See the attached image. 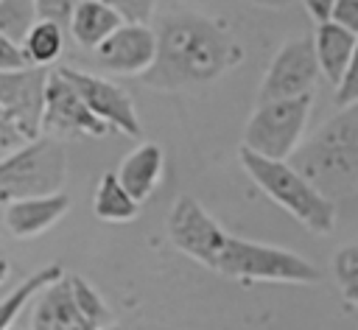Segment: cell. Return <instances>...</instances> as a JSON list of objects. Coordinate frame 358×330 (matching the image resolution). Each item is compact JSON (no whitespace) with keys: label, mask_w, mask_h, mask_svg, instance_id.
I'll return each instance as SVG.
<instances>
[{"label":"cell","mask_w":358,"mask_h":330,"mask_svg":"<svg viewBox=\"0 0 358 330\" xmlns=\"http://www.w3.org/2000/svg\"><path fill=\"white\" fill-rule=\"evenodd\" d=\"M213 271L229 277V280H243V282H294V285H308L319 280V268L305 260L296 252L246 241L227 235Z\"/></svg>","instance_id":"5"},{"label":"cell","mask_w":358,"mask_h":330,"mask_svg":"<svg viewBox=\"0 0 358 330\" xmlns=\"http://www.w3.org/2000/svg\"><path fill=\"white\" fill-rule=\"evenodd\" d=\"M101 330H123V327H120V324H115V322H112V324H106V327H101Z\"/></svg>","instance_id":"32"},{"label":"cell","mask_w":358,"mask_h":330,"mask_svg":"<svg viewBox=\"0 0 358 330\" xmlns=\"http://www.w3.org/2000/svg\"><path fill=\"white\" fill-rule=\"evenodd\" d=\"M70 210L67 193H53V196H39V199H17L6 201L3 207V227L14 238H36L48 232L53 224L64 218Z\"/></svg>","instance_id":"13"},{"label":"cell","mask_w":358,"mask_h":330,"mask_svg":"<svg viewBox=\"0 0 358 330\" xmlns=\"http://www.w3.org/2000/svg\"><path fill=\"white\" fill-rule=\"evenodd\" d=\"M162 168H165V154L159 143H140L131 154L123 157L120 168H117V179L126 187V193L140 204L145 201L154 187L162 179Z\"/></svg>","instance_id":"15"},{"label":"cell","mask_w":358,"mask_h":330,"mask_svg":"<svg viewBox=\"0 0 358 330\" xmlns=\"http://www.w3.org/2000/svg\"><path fill=\"white\" fill-rule=\"evenodd\" d=\"M103 3L112 6L123 17V22H145V25L157 6V0H103Z\"/></svg>","instance_id":"25"},{"label":"cell","mask_w":358,"mask_h":330,"mask_svg":"<svg viewBox=\"0 0 358 330\" xmlns=\"http://www.w3.org/2000/svg\"><path fill=\"white\" fill-rule=\"evenodd\" d=\"M78 0H36V17L45 22H56L59 28H70V17Z\"/></svg>","instance_id":"24"},{"label":"cell","mask_w":358,"mask_h":330,"mask_svg":"<svg viewBox=\"0 0 358 330\" xmlns=\"http://www.w3.org/2000/svg\"><path fill=\"white\" fill-rule=\"evenodd\" d=\"M109 131L106 123H101L81 95L73 89V84L56 70L48 76L45 89V112H42V134L53 140H73V137H103Z\"/></svg>","instance_id":"10"},{"label":"cell","mask_w":358,"mask_h":330,"mask_svg":"<svg viewBox=\"0 0 358 330\" xmlns=\"http://www.w3.org/2000/svg\"><path fill=\"white\" fill-rule=\"evenodd\" d=\"M333 280L347 305L358 308V243H347L333 254Z\"/></svg>","instance_id":"22"},{"label":"cell","mask_w":358,"mask_h":330,"mask_svg":"<svg viewBox=\"0 0 358 330\" xmlns=\"http://www.w3.org/2000/svg\"><path fill=\"white\" fill-rule=\"evenodd\" d=\"M313 95L257 103L243 126V148L266 159H291L305 140Z\"/></svg>","instance_id":"6"},{"label":"cell","mask_w":358,"mask_h":330,"mask_svg":"<svg viewBox=\"0 0 358 330\" xmlns=\"http://www.w3.org/2000/svg\"><path fill=\"white\" fill-rule=\"evenodd\" d=\"M238 162L249 173V179L277 201L291 218H296L305 229L316 235H327L336 227V201L322 196L288 159H266L252 154L249 148H238Z\"/></svg>","instance_id":"3"},{"label":"cell","mask_w":358,"mask_h":330,"mask_svg":"<svg viewBox=\"0 0 358 330\" xmlns=\"http://www.w3.org/2000/svg\"><path fill=\"white\" fill-rule=\"evenodd\" d=\"M333 101H336V106H347V103L358 101V42H355V53H352V62L347 67V76L333 89Z\"/></svg>","instance_id":"26"},{"label":"cell","mask_w":358,"mask_h":330,"mask_svg":"<svg viewBox=\"0 0 358 330\" xmlns=\"http://www.w3.org/2000/svg\"><path fill=\"white\" fill-rule=\"evenodd\" d=\"M154 64L140 76L148 89H187L213 84L243 59L241 42L227 25L196 11H171L157 25Z\"/></svg>","instance_id":"1"},{"label":"cell","mask_w":358,"mask_h":330,"mask_svg":"<svg viewBox=\"0 0 358 330\" xmlns=\"http://www.w3.org/2000/svg\"><path fill=\"white\" fill-rule=\"evenodd\" d=\"M3 207H6V201H3V196H0V224H3Z\"/></svg>","instance_id":"33"},{"label":"cell","mask_w":358,"mask_h":330,"mask_svg":"<svg viewBox=\"0 0 358 330\" xmlns=\"http://www.w3.org/2000/svg\"><path fill=\"white\" fill-rule=\"evenodd\" d=\"M95 62L115 76H143L157 56V34L145 22H123L95 50Z\"/></svg>","instance_id":"12"},{"label":"cell","mask_w":358,"mask_h":330,"mask_svg":"<svg viewBox=\"0 0 358 330\" xmlns=\"http://www.w3.org/2000/svg\"><path fill=\"white\" fill-rule=\"evenodd\" d=\"M302 6H305V11L316 20V25L319 22H327L330 20V14H333V8H336V0H302Z\"/></svg>","instance_id":"29"},{"label":"cell","mask_w":358,"mask_h":330,"mask_svg":"<svg viewBox=\"0 0 358 330\" xmlns=\"http://www.w3.org/2000/svg\"><path fill=\"white\" fill-rule=\"evenodd\" d=\"M20 67H28L20 45H14L0 34V70H20Z\"/></svg>","instance_id":"28"},{"label":"cell","mask_w":358,"mask_h":330,"mask_svg":"<svg viewBox=\"0 0 358 330\" xmlns=\"http://www.w3.org/2000/svg\"><path fill=\"white\" fill-rule=\"evenodd\" d=\"M64 182H67V151L62 140L42 134L0 157L3 201L53 196L62 193Z\"/></svg>","instance_id":"4"},{"label":"cell","mask_w":358,"mask_h":330,"mask_svg":"<svg viewBox=\"0 0 358 330\" xmlns=\"http://www.w3.org/2000/svg\"><path fill=\"white\" fill-rule=\"evenodd\" d=\"M330 201L358 187V101L338 106L288 159Z\"/></svg>","instance_id":"2"},{"label":"cell","mask_w":358,"mask_h":330,"mask_svg":"<svg viewBox=\"0 0 358 330\" xmlns=\"http://www.w3.org/2000/svg\"><path fill=\"white\" fill-rule=\"evenodd\" d=\"M330 22L341 25L344 31L358 36V0H336V8L330 14Z\"/></svg>","instance_id":"27"},{"label":"cell","mask_w":358,"mask_h":330,"mask_svg":"<svg viewBox=\"0 0 358 330\" xmlns=\"http://www.w3.org/2000/svg\"><path fill=\"white\" fill-rule=\"evenodd\" d=\"M92 213H95V218H101L106 224H126V221L137 218L140 204L126 193V187L120 185L117 173H103L98 179V185H95Z\"/></svg>","instance_id":"19"},{"label":"cell","mask_w":358,"mask_h":330,"mask_svg":"<svg viewBox=\"0 0 358 330\" xmlns=\"http://www.w3.org/2000/svg\"><path fill=\"white\" fill-rule=\"evenodd\" d=\"M36 22V0H0V34L14 45H22Z\"/></svg>","instance_id":"21"},{"label":"cell","mask_w":358,"mask_h":330,"mask_svg":"<svg viewBox=\"0 0 358 330\" xmlns=\"http://www.w3.org/2000/svg\"><path fill=\"white\" fill-rule=\"evenodd\" d=\"M22 143H25V140L17 134V129H14V126L3 117V112H0V151L8 154V151H14V148L22 145Z\"/></svg>","instance_id":"30"},{"label":"cell","mask_w":358,"mask_h":330,"mask_svg":"<svg viewBox=\"0 0 358 330\" xmlns=\"http://www.w3.org/2000/svg\"><path fill=\"white\" fill-rule=\"evenodd\" d=\"M59 277H64V268H62L59 263H48V266H42V268H36L34 274H28L20 285H14L11 294H6V296L0 299V330L14 327L17 316H20L50 282H56Z\"/></svg>","instance_id":"18"},{"label":"cell","mask_w":358,"mask_h":330,"mask_svg":"<svg viewBox=\"0 0 358 330\" xmlns=\"http://www.w3.org/2000/svg\"><path fill=\"white\" fill-rule=\"evenodd\" d=\"M31 330H98V327L78 310L70 291V277L64 274L34 299Z\"/></svg>","instance_id":"14"},{"label":"cell","mask_w":358,"mask_h":330,"mask_svg":"<svg viewBox=\"0 0 358 330\" xmlns=\"http://www.w3.org/2000/svg\"><path fill=\"white\" fill-rule=\"evenodd\" d=\"M48 67L0 70V112L28 143L42 137V112L48 89Z\"/></svg>","instance_id":"8"},{"label":"cell","mask_w":358,"mask_h":330,"mask_svg":"<svg viewBox=\"0 0 358 330\" xmlns=\"http://www.w3.org/2000/svg\"><path fill=\"white\" fill-rule=\"evenodd\" d=\"M123 25V17L106 6L103 0H78L70 17V36L76 39V45L95 50L103 39H109L117 28Z\"/></svg>","instance_id":"17"},{"label":"cell","mask_w":358,"mask_h":330,"mask_svg":"<svg viewBox=\"0 0 358 330\" xmlns=\"http://www.w3.org/2000/svg\"><path fill=\"white\" fill-rule=\"evenodd\" d=\"M59 73L73 84V89L81 95L87 109L101 123H106L109 129H117L126 137L140 134V117H137L134 101L123 87L112 84L109 78L92 76L87 70H76V67H59Z\"/></svg>","instance_id":"11"},{"label":"cell","mask_w":358,"mask_h":330,"mask_svg":"<svg viewBox=\"0 0 358 330\" xmlns=\"http://www.w3.org/2000/svg\"><path fill=\"white\" fill-rule=\"evenodd\" d=\"M355 42L358 36L344 31L336 22H319L316 34H313V50H316V62H319V73L333 84V89L341 84V78L347 76V67L352 62L355 53Z\"/></svg>","instance_id":"16"},{"label":"cell","mask_w":358,"mask_h":330,"mask_svg":"<svg viewBox=\"0 0 358 330\" xmlns=\"http://www.w3.org/2000/svg\"><path fill=\"white\" fill-rule=\"evenodd\" d=\"M70 277V291H73V299H76V305H78V310L101 330V327H106V324H112V310H109V305L103 302V296L84 280V277H78V274H67Z\"/></svg>","instance_id":"23"},{"label":"cell","mask_w":358,"mask_h":330,"mask_svg":"<svg viewBox=\"0 0 358 330\" xmlns=\"http://www.w3.org/2000/svg\"><path fill=\"white\" fill-rule=\"evenodd\" d=\"M246 3H255V6H263V8H285L294 0H246Z\"/></svg>","instance_id":"31"},{"label":"cell","mask_w":358,"mask_h":330,"mask_svg":"<svg viewBox=\"0 0 358 330\" xmlns=\"http://www.w3.org/2000/svg\"><path fill=\"white\" fill-rule=\"evenodd\" d=\"M64 34H67V31L59 28L56 22L39 20V22L31 28V34L25 36V42L20 45L25 62H28L31 67H48V64H53V62L62 56V50H64Z\"/></svg>","instance_id":"20"},{"label":"cell","mask_w":358,"mask_h":330,"mask_svg":"<svg viewBox=\"0 0 358 330\" xmlns=\"http://www.w3.org/2000/svg\"><path fill=\"white\" fill-rule=\"evenodd\" d=\"M319 62L313 50V36H294L282 42V48L274 53L271 64L263 73L257 101H282V98H302L313 95L316 78H319Z\"/></svg>","instance_id":"7"},{"label":"cell","mask_w":358,"mask_h":330,"mask_svg":"<svg viewBox=\"0 0 358 330\" xmlns=\"http://www.w3.org/2000/svg\"><path fill=\"white\" fill-rule=\"evenodd\" d=\"M227 235L229 232H224L218 227V221L193 196H179L173 201V207L168 213V238L190 260H196L213 271Z\"/></svg>","instance_id":"9"},{"label":"cell","mask_w":358,"mask_h":330,"mask_svg":"<svg viewBox=\"0 0 358 330\" xmlns=\"http://www.w3.org/2000/svg\"><path fill=\"white\" fill-rule=\"evenodd\" d=\"M8 330H17V327H8Z\"/></svg>","instance_id":"34"}]
</instances>
